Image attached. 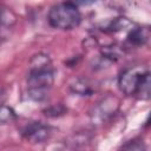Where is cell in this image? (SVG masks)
<instances>
[{
    "mask_svg": "<svg viewBox=\"0 0 151 151\" xmlns=\"http://www.w3.org/2000/svg\"><path fill=\"white\" fill-rule=\"evenodd\" d=\"M67 112V109L63 105V104H54L52 106H48L47 109L44 110V114L46 117H51V118H55V117H60L64 116Z\"/></svg>",
    "mask_w": 151,
    "mask_h": 151,
    "instance_id": "12",
    "label": "cell"
},
{
    "mask_svg": "<svg viewBox=\"0 0 151 151\" xmlns=\"http://www.w3.org/2000/svg\"><path fill=\"white\" fill-rule=\"evenodd\" d=\"M118 87L125 96L147 100L150 98L149 68L142 65L125 68L118 77Z\"/></svg>",
    "mask_w": 151,
    "mask_h": 151,
    "instance_id": "2",
    "label": "cell"
},
{
    "mask_svg": "<svg viewBox=\"0 0 151 151\" xmlns=\"http://www.w3.org/2000/svg\"><path fill=\"white\" fill-rule=\"evenodd\" d=\"M55 71L51 58L46 53L34 54L29 60L27 76L28 96L35 101H42L48 97V91L54 83Z\"/></svg>",
    "mask_w": 151,
    "mask_h": 151,
    "instance_id": "1",
    "label": "cell"
},
{
    "mask_svg": "<svg viewBox=\"0 0 151 151\" xmlns=\"http://www.w3.org/2000/svg\"><path fill=\"white\" fill-rule=\"evenodd\" d=\"M15 22L14 13L4 6H0V26L1 27H9Z\"/></svg>",
    "mask_w": 151,
    "mask_h": 151,
    "instance_id": "10",
    "label": "cell"
},
{
    "mask_svg": "<svg viewBox=\"0 0 151 151\" xmlns=\"http://www.w3.org/2000/svg\"><path fill=\"white\" fill-rule=\"evenodd\" d=\"M81 12L74 2L65 1L53 5L47 14V21L51 27L61 31H71L81 22Z\"/></svg>",
    "mask_w": 151,
    "mask_h": 151,
    "instance_id": "3",
    "label": "cell"
},
{
    "mask_svg": "<svg viewBox=\"0 0 151 151\" xmlns=\"http://www.w3.org/2000/svg\"><path fill=\"white\" fill-rule=\"evenodd\" d=\"M123 51L118 45H107L101 48V55L109 60H117L122 55Z\"/></svg>",
    "mask_w": 151,
    "mask_h": 151,
    "instance_id": "9",
    "label": "cell"
},
{
    "mask_svg": "<svg viewBox=\"0 0 151 151\" xmlns=\"http://www.w3.org/2000/svg\"><path fill=\"white\" fill-rule=\"evenodd\" d=\"M118 107H119L118 98L114 96H106L96 105V107H93V111L91 112V118L93 122L104 123L114 114Z\"/></svg>",
    "mask_w": 151,
    "mask_h": 151,
    "instance_id": "5",
    "label": "cell"
},
{
    "mask_svg": "<svg viewBox=\"0 0 151 151\" xmlns=\"http://www.w3.org/2000/svg\"><path fill=\"white\" fill-rule=\"evenodd\" d=\"M53 131L54 129L48 124L42 122H31L24 126L21 136L32 144H40L47 142L52 137Z\"/></svg>",
    "mask_w": 151,
    "mask_h": 151,
    "instance_id": "4",
    "label": "cell"
},
{
    "mask_svg": "<svg viewBox=\"0 0 151 151\" xmlns=\"http://www.w3.org/2000/svg\"><path fill=\"white\" fill-rule=\"evenodd\" d=\"M120 151H146V145L143 139L136 138L124 144Z\"/></svg>",
    "mask_w": 151,
    "mask_h": 151,
    "instance_id": "11",
    "label": "cell"
},
{
    "mask_svg": "<svg viewBox=\"0 0 151 151\" xmlns=\"http://www.w3.org/2000/svg\"><path fill=\"white\" fill-rule=\"evenodd\" d=\"M17 119V113L15 111L5 104L0 105V125H7L13 123Z\"/></svg>",
    "mask_w": 151,
    "mask_h": 151,
    "instance_id": "8",
    "label": "cell"
},
{
    "mask_svg": "<svg viewBox=\"0 0 151 151\" xmlns=\"http://www.w3.org/2000/svg\"><path fill=\"white\" fill-rule=\"evenodd\" d=\"M1 42H2V35L0 34V44H1Z\"/></svg>",
    "mask_w": 151,
    "mask_h": 151,
    "instance_id": "13",
    "label": "cell"
},
{
    "mask_svg": "<svg viewBox=\"0 0 151 151\" xmlns=\"http://www.w3.org/2000/svg\"><path fill=\"white\" fill-rule=\"evenodd\" d=\"M68 88L78 96H91L94 92V87L88 79L83 77H74L68 83Z\"/></svg>",
    "mask_w": 151,
    "mask_h": 151,
    "instance_id": "7",
    "label": "cell"
},
{
    "mask_svg": "<svg viewBox=\"0 0 151 151\" xmlns=\"http://www.w3.org/2000/svg\"><path fill=\"white\" fill-rule=\"evenodd\" d=\"M150 38V29L147 27H133L129 31L126 42L130 46L139 47L145 45Z\"/></svg>",
    "mask_w": 151,
    "mask_h": 151,
    "instance_id": "6",
    "label": "cell"
}]
</instances>
